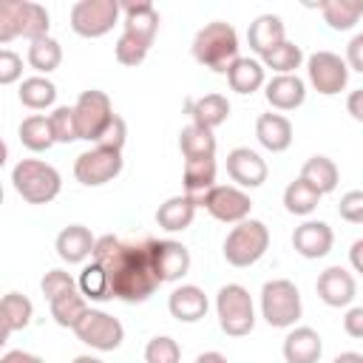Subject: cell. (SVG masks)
I'll return each mask as SVG.
<instances>
[{
    "mask_svg": "<svg viewBox=\"0 0 363 363\" xmlns=\"http://www.w3.org/2000/svg\"><path fill=\"white\" fill-rule=\"evenodd\" d=\"M94 261L105 269L111 295L125 303H145L156 289L159 278L150 261V238H119L102 235L94 250Z\"/></svg>",
    "mask_w": 363,
    "mask_h": 363,
    "instance_id": "6da1fadb",
    "label": "cell"
},
{
    "mask_svg": "<svg viewBox=\"0 0 363 363\" xmlns=\"http://www.w3.org/2000/svg\"><path fill=\"white\" fill-rule=\"evenodd\" d=\"M193 60L216 74H227V68L241 57L238 54V34L230 23L224 20H213L207 26H201L193 37Z\"/></svg>",
    "mask_w": 363,
    "mask_h": 363,
    "instance_id": "7a4b0ae2",
    "label": "cell"
},
{
    "mask_svg": "<svg viewBox=\"0 0 363 363\" xmlns=\"http://www.w3.org/2000/svg\"><path fill=\"white\" fill-rule=\"evenodd\" d=\"M51 14L45 6L34 0H6L0 6V43H11L17 37H26L28 43L48 37Z\"/></svg>",
    "mask_w": 363,
    "mask_h": 363,
    "instance_id": "3957f363",
    "label": "cell"
},
{
    "mask_svg": "<svg viewBox=\"0 0 363 363\" xmlns=\"http://www.w3.org/2000/svg\"><path fill=\"white\" fill-rule=\"evenodd\" d=\"M11 184L17 196L28 204H48L62 190L60 170L43 159H20L11 170Z\"/></svg>",
    "mask_w": 363,
    "mask_h": 363,
    "instance_id": "277c9868",
    "label": "cell"
},
{
    "mask_svg": "<svg viewBox=\"0 0 363 363\" xmlns=\"http://www.w3.org/2000/svg\"><path fill=\"white\" fill-rule=\"evenodd\" d=\"M301 292L286 278H272L261 286V318L272 329H292L301 320Z\"/></svg>",
    "mask_w": 363,
    "mask_h": 363,
    "instance_id": "5b68a950",
    "label": "cell"
},
{
    "mask_svg": "<svg viewBox=\"0 0 363 363\" xmlns=\"http://www.w3.org/2000/svg\"><path fill=\"white\" fill-rule=\"evenodd\" d=\"M216 315L218 326L230 337H244L255 329V306L252 295L241 284H224L216 295Z\"/></svg>",
    "mask_w": 363,
    "mask_h": 363,
    "instance_id": "8992f818",
    "label": "cell"
},
{
    "mask_svg": "<svg viewBox=\"0 0 363 363\" xmlns=\"http://www.w3.org/2000/svg\"><path fill=\"white\" fill-rule=\"evenodd\" d=\"M267 247H269L267 224L258 221V218H244L241 224H235L227 233V238H224V258H227L230 267L244 269V267H252L255 261H261Z\"/></svg>",
    "mask_w": 363,
    "mask_h": 363,
    "instance_id": "52a82bcc",
    "label": "cell"
},
{
    "mask_svg": "<svg viewBox=\"0 0 363 363\" xmlns=\"http://www.w3.org/2000/svg\"><path fill=\"white\" fill-rule=\"evenodd\" d=\"M119 14H122V3L116 0H77L68 11V20H71L74 34L96 40V37H105L116 26Z\"/></svg>",
    "mask_w": 363,
    "mask_h": 363,
    "instance_id": "ba28073f",
    "label": "cell"
},
{
    "mask_svg": "<svg viewBox=\"0 0 363 363\" xmlns=\"http://www.w3.org/2000/svg\"><path fill=\"white\" fill-rule=\"evenodd\" d=\"M74 113H77V128H79V139L85 142H99V136L105 133V128L111 125V119L116 116L113 113V102L105 91L99 88H91V91H82L74 102Z\"/></svg>",
    "mask_w": 363,
    "mask_h": 363,
    "instance_id": "9c48e42d",
    "label": "cell"
},
{
    "mask_svg": "<svg viewBox=\"0 0 363 363\" xmlns=\"http://www.w3.org/2000/svg\"><path fill=\"white\" fill-rule=\"evenodd\" d=\"M122 150H113V147H102V145H94L88 147L85 153L77 156L74 162V176L79 184L85 187H102L108 182H113L119 173H122Z\"/></svg>",
    "mask_w": 363,
    "mask_h": 363,
    "instance_id": "30bf717a",
    "label": "cell"
},
{
    "mask_svg": "<svg viewBox=\"0 0 363 363\" xmlns=\"http://www.w3.org/2000/svg\"><path fill=\"white\" fill-rule=\"evenodd\" d=\"M85 346L96 349V352H113L122 346L125 340V326L119 323V318L102 312V309H88L82 315V320L71 329Z\"/></svg>",
    "mask_w": 363,
    "mask_h": 363,
    "instance_id": "8fae6325",
    "label": "cell"
},
{
    "mask_svg": "<svg viewBox=\"0 0 363 363\" xmlns=\"http://www.w3.org/2000/svg\"><path fill=\"white\" fill-rule=\"evenodd\" d=\"M199 207H204L216 221L241 224L244 218H250L252 199H250V193H244L235 184H216L199 199Z\"/></svg>",
    "mask_w": 363,
    "mask_h": 363,
    "instance_id": "7c38bea8",
    "label": "cell"
},
{
    "mask_svg": "<svg viewBox=\"0 0 363 363\" xmlns=\"http://www.w3.org/2000/svg\"><path fill=\"white\" fill-rule=\"evenodd\" d=\"M306 74H309L312 88L318 94H323V96L340 94L346 88V82H349V65L335 51H315L306 60Z\"/></svg>",
    "mask_w": 363,
    "mask_h": 363,
    "instance_id": "4fadbf2b",
    "label": "cell"
},
{
    "mask_svg": "<svg viewBox=\"0 0 363 363\" xmlns=\"http://www.w3.org/2000/svg\"><path fill=\"white\" fill-rule=\"evenodd\" d=\"M150 261L159 284H173L182 281L190 272V250L182 241L173 238H150Z\"/></svg>",
    "mask_w": 363,
    "mask_h": 363,
    "instance_id": "5bb4252c",
    "label": "cell"
},
{
    "mask_svg": "<svg viewBox=\"0 0 363 363\" xmlns=\"http://www.w3.org/2000/svg\"><path fill=\"white\" fill-rule=\"evenodd\" d=\"M267 162L252 147H233L227 153V176L241 190H255L267 182Z\"/></svg>",
    "mask_w": 363,
    "mask_h": 363,
    "instance_id": "9a60e30c",
    "label": "cell"
},
{
    "mask_svg": "<svg viewBox=\"0 0 363 363\" xmlns=\"http://www.w3.org/2000/svg\"><path fill=\"white\" fill-rule=\"evenodd\" d=\"M315 289H318V298H320L326 306H332V309L349 306V303L354 301V295H357L354 275H352L346 267H340V264L326 267V269L318 275Z\"/></svg>",
    "mask_w": 363,
    "mask_h": 363,
    "instance_id": "2e32d148",
    "label": "cell"
},
{
    "mask_svg": "<svg viewBox=\"0 0 363 363\" xmlns=\"http://www.w3.org/2000/svg\"><path fill=\"white\" fill-rule=\"evenodd\" d=\"M332 244H335V233H332V227L326 221L309 218V221L298 224L295 233H292V250L301 258H309V261L329 255L332 252Z\"/></svg>",
    "mask_w": 363,
    "mask_h": 363,
    "instance_id": "e0dca14e",
    "label": "cell"
},
{
    "mask_svg": "<svg viewBox=\"0 0 363 363\" xmlns=\"http://www.w3.org/2000/svg\"><path fill=\"white\" fill-rule=\"evenodd\" d=\"M96 241L99 238L85 224H68V227L60 230V235L54 241V250L65 264H85L88 258H94Z\"/></svg>",
    "mask_w": 363,
    "mask_h": 363,
    "instance_id": "ac0fdd59",
    "label": "cell"
},
{
    "mask_svg": "<svg viewBox=\"0 0 363 363\" xmlns=\"http://www.w3.org/2000/svg\"><path fill=\"white\" fill-rule=\"evenodd\" d=\"M207 309H210V301H207L204 289L196 284H182L167 295V312L179 323H196L207 315Z\"/></svg>",
    "mask_w": 363,
    "mask_h": 363,
    "instance_id": "d6986e66",
    "label": "cell"
},
{
    "mask_svg": "<svg viewBox=\"0 0 363 363\" xmlns=\"http://www.w3.org/2000/svg\"><path fill=\"white\" fill-rule=\"evenodd\" d=\"M281 354L286 363H318L323 354V340L312 326H292L284 337Z\"/></svg>",
    "mask_w": 363,
    "mask_h": 363,
    "instance_id": "ffe728a7",
    "label": "cell"
},
{
    "mask_svg": "<svg viewBox=\"0 0 363 363\" xmlns=\"http://www.w3.org/2000/svg\"><path fill=\"white\" fill-rule=\"evenodd\" d=\"M264 96L275 111H295L306 99V82L298 74H275L264 85Z\"/></svg>",
    "mask_w": 363,
    "mask_h": 363,
    "instance_id": "44dd1931",
    "label": "cell"
},
{
    "mask_svg": "<svg viewBox=\"0 0 363 363\" xmlns=\"http://www.w3.org/2000/svg\"><path fill=\"white\" fill-rule=\"evenodd\" d=\"M250 48L264 60L269 51H275L281 43H286V28L278 14H258L247 28Z\"/></svg>",
    "mask_w": 363,
    "mask_h": 363,
    "instance_id": "7402d4cb",
    "label": "cell"
},
{
    "mask_svg": "<svg viewBox=\"0 0 363 363\" xmlns=\"http://www.w3.org/2000/svg\"><path fill=\"white\" fill-rule=\"evenodd\" d=\"M122 31L145 40L153 45V37L159 31V11L150 0L142 3H122Z\"/></svg>",
    "mask_w": 363,
    "mask_h": 363,
    "instance_id": "603a6c76",
    "label": "cell"
},
{
    "mask_svg": "<svg viewBox=\"0 0 363 363\" xmlns=\"http://www.w3.org/2000/svg\"><path fill=\"white\" fill-rule=\"evenodd\" d=\"M255 139L269 153H284L292 145V122L284 113H261L255 119Z\"/></svg>",
    "mask_w": 363,
    "mask_h": 363,
    "instance_id": "cb8c5ba5",
    "label": "cell"
},
{
    "mask_svg": "<svg viewBox=\"0 0 363 363\" xmlns=\"http://www.w3.org/2000/svg\"><path fill=\"white\" fill-rule=\"evenodd\" d=\"M184 108H187L193 125H201L207 130H213V128H218L230 119V102H227L224 94H216V91L204 94V96H196V99L190 96L184 102Z\"/></svg>",
    "mask_w": 363,
    "mask_h": 363,
    "instance_id": "d4e9b609",
    "label": "cell"
},
{
    "mask_svg": "<svg viewBox=\"0 0 363 363\" xmlns=\"http://www.w3.org/2000/svg\"><path fill=\"white\" fill-rule=\"evenodd\" d=\"M196 210H199V201L190 199L187 193L170 196L167 201L159 204V210H156V224H159L162 230H167V233H182V230H187V227L193 224Z\"/></svg>",
    "mask_w": 363,
    "mask_h": 363,
    "instance_id": "484cf974",
    "label": "cell"
},
{
    "mask_svg": "<svg viewBox=\"0 0 363 363\" xmlns=\"http://www.w3.org/2000/svg\"><path fill=\"white\" fill-rule=\"evenodd\" d=\"M227 82L235 94L247 96L255 94L261 85H267V74H264V62L255 57H238L230 68H227Z\"/></svg>",
    "mask_w": 363,
    "mask_h": 363,
    "instance_id": "4316f807",
    "label": "cell"
},
{
    "mask_svg": "<svg viewBox=\"0 0 363 363\" xmlns=\"http://www.w3.org/2000/svg\"><path fill=\"white\" fill-rule=\"evenodd\" d=\"M31 318H34V303L26 295H20V292H6L3 303H0V320H3L0 343H6L11 332L26 329L31 323Z\"/></svg>",
    "mask_w": 363,
    "mask_h": 363,
    "instance_id": "83f0119b",
    "label": "cell"
},
{
    "mask_svg": "<svg viewBox=\"0 0 363 363\" xmlns=\"http://www.w3.org/2000/svg\"><path fill=\"white\" fill-rule=\"evenodd\" d=\"M301 179H306L320 196H326V193H332V190L337 187L340 170H337L335 159H329V156H323V153H315V156H309V159L303 162Z\"/></svg>",
    "mask_w": 363,
    "mask_h": 363,
    "instance_id": "f1b7e54d",
    "label": "cell"
},
{
    "mask_svg": "<svg viewBox=\"0 0 363 363\" xmlns=\"http://www.w3.org/2000/svg\"><path fill=\"white\" fill-rule=\"evenodd\" d=\"M216 147H218V142H216L213 130H207L201 125L190 122L179 133V150H182L184 162H190V159H216Z\"/></svg>",
    "mask_w": 363,
    "mask_h": 363,
    "instance_id": "f546056e",
    "label": "cell"
},
{
    "mask_svg": "<svg viewBox=\"0 0 363 363\" xmlns=\"http://www.w3.org/2000/svg\"><path fill=\"white\" fill-rule=\"evenodd\" d=\"M216 173H218L216 159H190V162H184V173H182L184 193L199 201L210 187H216Z\"/></svg>",
    "mask_w": 363,
    "mask_h": 363,
    "instance_id": "4dcf8cb0",
    "label": "cell"
},
{
    "mask_svg": "<svg viewBox=\"0 0 363 363\" xmlns=\"http://www.w3.org/2000/svg\"><path fill=\"white\" fill-rule=\"evenodd\" d=\"M17 99H20L26 108H31V111H45V108H51V105L57 102V85H54L48 77H40V74L26 77V79L20 82Z\"/></svg>",
    "mask_w": 363,
    "mask_h": 363,
    "instance_id": "1f68e13d",
    "label": "cell"
},
{
    "mask_svg": "<svg viewBox=\"0 0 363 363\" xmlns=\"http://www.w3.org/2000/svg\"><path fill=\"white\" fill-rule=\"evenodd\" d=\"M17 133H20L23 147H28L31 153H43V150H48L51 145H57L54 130H51V119L43 116V113L26 116V119L20 122V130H17Z\"/></svg>",
    "mask_w": 363,
    "mask_h": 363,
    "instance_id": "d6a6232c",
    "label": "cell"
},
{
    "mask_svg": "<svg viewBox=\"0 0 363 363\" xmlns=\"http://www.w3.org/2000/svg\"><path fill=\"white\" fill-rule=\"evenodd\" d=\"M323 23L335 31H349L363 17V0H323L320 6Z\"/></svg>",
    "mask_w": 363,
    "mask_h": 363,
    "instance_id": "836d02e7",
    "label": "cell"
},
{
    "mask_svg": "<svg viewBox=\"0 0 363 363\" xmlns=\"http://www.w3.org/2000/svg\"><path fill=\"white\" fill-rule=\"evenodd\" d=\"M320 199L323 196L306 179H301V176L295 182H289L286 190H284V207L292 216H309V213H315V207L320 204Z\"/></svg>",
    "mask_w": 363,
    "mask_h": 363,
    "instance_id": "e575fe53",
    "label": "cell"
},
{
    "mask_svg": "<svg viewBox=\"0 0 363 363\" xmlns=\"http://www.w3.org/2000/svg\"><path fill=\"white\" fill-rule=\"evenodd\" d=\"M28 65L43 77V74H51L54 68H60L62 62V45L48 34V37H40L34 43H28V54H26Z\"/></svg>",
    "mask_w": 363,
    "mask_h": 363,
    "instance_id": "d590c367",
    "label": "cell"
},
{
    "mask_svg": "<svg viewBox=\"0 0 363 363\" xmlns=\"http://www.w3.org/2000/svg\"><path fill=\"white\" fill-rule=\"evenodd\" d=\"M88 309H91V306H88V298H85L79 289H74V292H68V295L51 301V318H54L57 326H62V329H74V326L82 320V315H85Z\"/></svg>",
    "mask_w": 363,
    "mask_h": 363,
    "instance_id": "8d00e7d4",
    "label": "cell"
},
{
    "mask_svg": "<svg viewBox=\"0 0 363 363\" xmlns=\"http://www.w3.org/2000/svg\"><path fill=\"white\" fill-rule=\"evenodd\" d=\"M77 286H79V292L88 298V301H111L113 295H111V284H108V275H105V269L91 258V264H85L82 267V272H79V278H77Z\"/></svg>",
    "mask_w": 363,
    "mask_h": 363,
    "instance_id": "74e56055",
    "label": "cell"
},
{
    "mask_svg": "<svg viewBox=\"0 0 363 363\" xmlns=\"http://www.w3.org/2000/svg\"><path fill=\"white\" fill-rule=\"evenodd\" d=\"M261 62H264V68H272L275 74H295L301 68V62H303V51H301V45L286 40L275 51H269Z\"/></svg>",
    "mask_w": 363,
    "mask_h": 363,
    "instance_id": "f35d334b",
    "label": "cell"
},
{
    "mask_svg": "<svg viewBox=\"0 0 363 363\" xmlns=\"http://www.w3.org/2000/svg\"><path fill=\"white\" fill-rule=\"evenodd\" d=\"M51 130H54V139L60 145H71L79 139V128H77V113H74V105H57L51 113Z\"/></svg>",
    "mask_w": 363,
    "mask_h": 363,
    "instance_id": "ab89813d",
    "label": "cell"
},
{
    "mask_svg": "<svg viewBox=\"0 0 363 363\" xmlns=\"http://www.w3.org/2000/svg\"><path fill=\"white\" fill-rule=\"evenodd\" d=\"M147 51H150V43H145V40H139V37L128 34V31H122V34H119V40H116V45H113L116 62H122V65H128V68L142 65V62H145V57H147Z\"/></svg>",
    "mask_w": 363,
    "mask_h": 363,
    "instance_id": "60d3db41",
    "label": "cell"
},
{
    "mask_svg": "<svg viewBox=\"0 0 363 363\" xmlns=\"http://www.w3.org/2000/svg\"><path fill=\"white\" fill-rule=\"evenodd\" d=\"M182 346L170 335H156L145 346V363H179Z\"/></svg>",
    "mask_w": 363,
    "mask_h": 363,
    "instance_id": "b9f144b4",
    "label": "cell"
},
{
    "mask_svg": "<svg viewBox=\"0 0 363 363\" xmlns=\"http://www.w3.org/2000/svg\"><path fill=\"white\" fill-rule=\"evenodd\" d=\"M40 289H43L45 301L51 303V301H57V298H62V295H68V292H74L79 286H77V278H71V272H65V269H48L43 275V281H40Z\"/></svg>",
    "mask_w": 363,
    "mask_h": 363,
    "instance_id": "7bdbcfd3",
    "label": "cell"
},
{
    "mask_svg": "<svg viewBox=\"0 0 363 363\" xmlns=\"http://www.w3.org/2000/svg\"><path fill=\"white\" fill-rule=\"evenodd\" d=\"M337 213L349 224H363V190H349L340 196Z\"/></svg>",
    "mask_w": 363,
    "mask_h": 363,
    "instance_id": "ee69618b",
    "label": "cell"
},
{
    "mask_svg": "<svg viewBox=\"0 0 363 363\" xmlns=\"http://www.w3.org/2000/svg\"><path fill=\"white\" fill-rule=\"evenodd\" d=\"M23 77V57L11 48L0 51V85H14Z\"/></svg>",
    "mask_w": 363,
    "mask_h": 363,
    "instance_id": "f6af8a7d",
    "label": "cell"
},
{
    "mask_svg": "<svg viewBox=\"0 0 363 363\" xmlns=\"http://www.w3.org/2000/svg\"><path fill=\"white\" fill-rule=\"evenodd\" d=\"M125 139H128V125H125V119H122V116H113V119H111V125L105 128V133L99 136V142H96V145H102V147H113V150H122V147H125Z\"/></svg>",
    "mask_w": 363,
    "mask_h": 363,
    "instance_id": "bcb514c9",
    "label": "cell"
},
{
    "mask_svg": "<svg viewBox=\"0 0 363 363\" xmlns=\"http://www.w3.org/2000/svg\"><path fill=\"white\" fill-rule=\"evenodd\" d=\"M343 332L354 340H363V306H349L343 315Z\"/></svg>",
    "mask_w": 363,
    "mask_h": 363,
    "instance_id": "7dc6e473",
    "label": "cell"
},
{
    "mask_svg": "<svg viewBox=\"0 0 363 363\" xmlns=\"http://www.w3.org/2000/svg\"><path fill=\"white\" fill-rule=\"evenodd\" d=\"M346 65H349V71H357V74H363V31L360 34H354L352 40H349V45H346Z\"/></svg>",
    "mask_w": 363,
    "mask_h": 363,
    "instance_id": "c3c4849f",
    "label": "cell"
},
{
    "mask_svg": "<svg viewBox=\"0 0 363 363\" xmlns=\"http://www.w3.org/2000/svg\"><path fill=\"white\" fill-rule=\"evenodd\" d=\"M346 113L354 119V122H363V88L352 91L346 96Z\"/></svg>",
    "mask_w": 363,
    "mask_h": 363,
    "instance_id": "681fc988",
    "label": "cell"
},
{
    "mask_svg": "<svg viewBox=\"0 0 363 363\" xmlns=\"http://www.w3.org/2000/svg\"><path fill=\"white\" fill-rule=\"evenodd\" d=\"M0 363H45V360H43V357H37V354H31V352L11 349V352H6V354L0 357Z\"/></svg>",
    "mask_w": 363,
    "mask_h": 363,
    "instance_id": "f907efd6",
    "label": "cell"
},
{
    "mask_svg": "<svg viewBox=\"0 0 363 363\" xmlns=\"http://www.w3.org/2000/svg\"><path fill=\"white\" fill-rule=\"evenodd\" d=\"M349 264H352L354 272L363 275V238H357V241L349 247Z\"/></svg>",
    "mask_w": 363,
    "mask_h": 363,
    "instance_id": "816d5d0a",
    "label": "cell"
},
{
    "mask_svg": "<svg viewBox=\"0 0 363 363\" xmlns=\"http://www.w3.org/2000/svg\"><path fill=\"white\" fill-rule=\"evenodd\" d=\"M196 363H230L221 352H201L199 357H196Z\"/></svg>",
    "mask_w": 363,
    "mask_h": 363,
    "instance_id": "f5cc1de1",
    "label": "cell"
},
{
    "mask_svg": "<svg viewBox=\"0 0 363 363\" xmlns=\"http://www.w3.org/2000/svg\"><path fill=\"white\" fill-rule=\"evenodd\" d=\"M332 363H363V354L360 352H340Z\"/></svg>",
    "mask_w": 363,
    "mask_h": 363,
    "instance_id": "db71d44e",
    "label": "cell"
},
{
    "mask_svg": "<svg viewBox=\"0 0 363 363\" xmlns=\"http://www.w3.org/2000/svg\"><path fill=\"white\" fill-rule=\"evenodd\" d=\"M74 363H102V360L94 354H79V357H74Z\"/></svg>",
    "mask_w": 363,
    "mask_h": 363,
    "instance_id": "11a10c76",
    "label": "cell"
}]
</instances>
